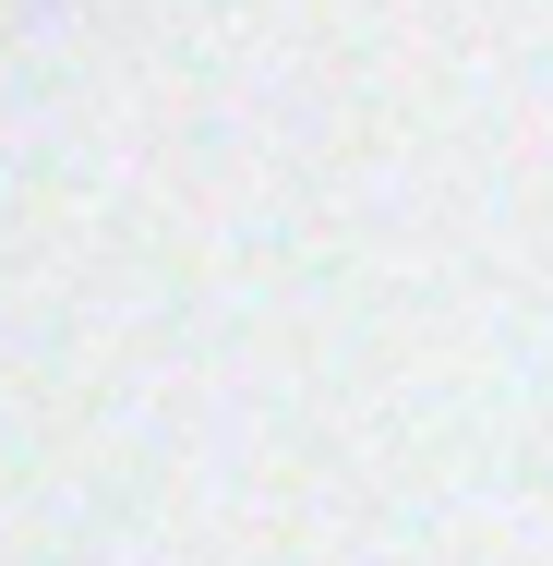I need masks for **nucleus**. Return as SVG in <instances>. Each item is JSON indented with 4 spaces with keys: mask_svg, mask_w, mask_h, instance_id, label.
Here are the masks:
<instances>
[]
</instances>
